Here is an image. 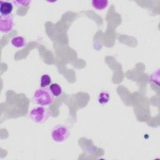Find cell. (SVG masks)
<instances>
[{"instance_id":"obj_1","label":"cell","mask_w":160,"mask_h":160,"mask_svg":"<svg viewBox=\"0 0 160 160\" xmlns=\"http://www.w3.org/2000/svg\"><path fill=\"white\" fill-rule=\"evenodd\" d=\"M34 102L40 106H48L52 104L54 96L46 88H41L36 90L33 94Z\"/></svg>"},{"instance_id":"obj_2","label":"cell","mask_w":160,"mask_h":160,"mask_svg":"<svg viewBox=\"0 0 160 160\" xmlns=\"http://www.w3.org/2000/svg\"><path fill=\"white\" fill-rule=\"evenodd\" d=\"M49 111L44 106H38L33 108L30 112L29 116L32 121L38 124H41L46 121L49 117Z\"/></svg>"},{"instance_id":"obj_3","label":"cell","mask_w":160,"mask_h":160,"mask_svg":"<svg viewBox=\"0 0 160 160\" xmlns=\"http://www.w3.org/2000/svg\"><path fill=\"white\" fill-rule=\"evenodd\" d=\"M69 134L68 128L63 125L55 126L51 131V138L55 142L62 143L66 141Z\"/></svg>"},{"instance_id":"obj_4","label":"cell","mask_w":160,"mask_h":160,"mask_svg":"<svg viewBox=\"0 0 160 160\" xmlns=\"http://www.w3.org/2000/svg\"><path fill=\"white\" fill-rule=\"evenodd\" d=\"M14 22L12 15H1L0 17V31L2 33L11 31L14 28Z\"/></svg>"},{"instance_id":"obj_5","label":"cell","mask_w":160,"mask_h":160,"mask_svg":"<svg viewBox=\"0 0 160 160\" xmlns=\"http://www.w3.org/2000/svg\"><path fill=\"white\" fill-rule=\"evenodd\" d=\"M13 9L12 4L9 1H1L0 12L1 15H10Z\"/></svg>"},{"instance_id":"obj_6","label":"cell","mask_w":160,"mask_h":160,"mask_svg":"<svg viewBox=\"0 0 160 160\" xmlns=\"http://www.w3.org/2000/svg\"><path fill=\"white\" fill-rule=\"evenodd\" d=\"M11 44L17 48H21L26 45V39L22 36H16L14 37L11 41Z\"/></svg>"},{"instance_id":"obj_7","label":"cell","mask_w":160,"mask_h":160,"mask_svg":"<svg viewBox=\"0 0 160 160\" xmlns=\"http://www.w3.org/2000/svg\"><path fill=\"white\" fill-rule=\"evenodd\" d=\"M92 7L97 10L105 9L108 4V1L106 0H93L91 2Z\"/></svg>"},{"instance_id":"obj_8","label":"cell","mask_w":160,"mask_h":160,"mask_svg":"<svg viewBox=\"0 0 160 160\" xmlns=\"http://www.w3.org/2000/svg\"><path fill=\"white\" fill-rule=\"evenodd\" d=\"M49 90L52 94L54 97H59L61 95L62 92V89L61 86L57 83H52L50 84Z\"/></svg>"},{"instance_id":"obj_9","label":"cell","mask_w":160,"mask_h":160,"mask_svg":"<svg viewBox=\"0 0 160 160\" xmlns=\"http://www.w3.org/2000/svg\"><path fill=\"white\" fill-rule=\"evenodd\" d=\"M110 99V95L108 92L102 91L98 96V101L100 104L104 105L107 104Z\"/></svg>"},{"instance_id":"obj_10","label":"cell","mask_w":160,"mask_h":160,"mask_svg":"<svg viewBox=\"0 0 160 160\" xmlns=\"http://www.w3.org/2000/svg\"><path fill=\"white\" fill-rule=\"evenodd\" d=\"M51 82V78L48 74H44L41 76V80H40V86L41 88L48 87L49 85H50Z\"/></svg>"},{"instance_id":"obj_11","label":"cell","mask_w":160,"mask_h":160,"mask_svg":"<svg viewBox=\"0 0 160 160\" xmlns=\"http://www.w3.org/2000/svg\"><path fill=\"white\" fill-rule=\"evenodd\" d=\"M31 1H15L14 3L19 6H22L23 7H27L31 4Z\"/></svg>"}]
</instances>
